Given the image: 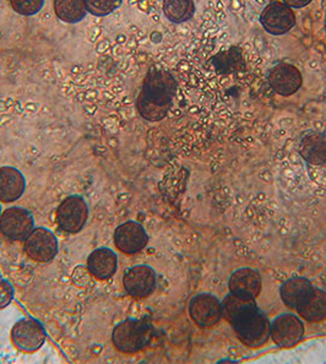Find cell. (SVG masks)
I'll list each match as a JSON object with an SVG mask.
<instances>
[{"label":"cell","instance_id":"7a4b0ae2","mask_svg":"<svg viewBox=\"0 0 326 364\" xmlns=\"http://www.w3.org/2000/svg\"><path fill=\"white\" fill-rule=\"evenodd\" d=\"M231 325L238 338L248 347L263 346L271 338V323L258 306L238 316Z\"/></svg>","mask_w":326,"mask_h":364},{"label":"cell","instance_id":"3957f363","mask_svg":"<svg viewBox=\"0 0 326 364\" xmlns=\"http://www.w3.org/2000/svg\"><path fill=\"white\" fill-rule=\"evenodd\" d=\"M152 338L151 325L145 320L128 319L116 325L112 342L118 351L126 355L136 353L148 346Z\"/></svg>","mask_w":326,"mask_h":364},{"label":"cell","instance_id":"ffe728a7","mask_svg":"<svg viewBox=\"0 0 326 364\" xmlns=\"http://www.w3.org/2000/svg\"><path fill=\"white\" fill-rule=\"evenodd\" d=\"M212 65L221 74H234L246 70V64L241 48L229 47L221 50L212 58Z\"/></svg>","mask_w":326,"mask_h":364},{"label":"cell","instance_id":"83f0119b","mask_svg":"<svg viewBox=\"0 0 326 364\" xmlns=\"http://www.w3.org/2000/svg\"><path fill=\"white\" fill-rule=\"evenodd\" d=\"M1 213H3V209H1V204H0V216H1Z\"/></svg>","mask_w":326,"mask_h":364},{"label":"cell","instance_id":"cb8c5ba5","mask_svg":"<svg viewBox=\"0 0 326 364\" xmlns=\"http://www.w3.org/2000/svg\"><path fill=\"white\" fill-rule=\"evenodd\" d=\"M87 13L103 18L112 14L121 4V0H85Z\"/></svg>","mask_w":326,"mask_h":364},{"label":"cell","instance_id":"4fadbf2b","mask_svg":"<svg viewBox=\"0 0 326 364\" xmlns=\"http://www.w3.org/2000/svg\"><path fill=\"white\" fill-rule=\"evenodd\" d=\"M303 77L298 68L281 63L273 67L268 74V84L273 91L281 96H290L300 89Z\"/></svg>","mask_w":326,"mask_h":364},{"label":"cell","instance_id":"ba28073f","mask_svg":"<svg viewBox=\"0 0 326 364\" xmlns=\"http://www.w3.org/2000/svg\"><path fill=\"white\" fill-rule=\"evenodd\" d=\"M123 286L130 297L136 299L151 296L157 286V274L148 265H135L126 271Z\"/></svg>","mask_w":326,"mask_h":364},{"label":"cell","instance_id":"9c48e42d","mask_svg":"<svg viewBox=\"0 0 326 364\" xmlns=\"http://www.w3.org/2000/svg\"><path fill=\"white\" fill-rule=\"evenodd\" d=\"M260 23L271 35H285L295 27V13L285 3L273 1L265 6L260 15Z\"/></svg>","mask_w":326,"mask_h":364},{"label":"cell","instance_id":"ac0fdd59","mask_svg":"<svg viewBox=\"0 0 326 364\" xmlns=\"http://www.w3.org/2000/svg\"><path fill=\"white\" fill-rule=\"evenodd\" d=\"M300 156L304 161L314 166L326 162V136L322 133H308L300 144Z\"/></svg>","mask_w":326,"mask_h":364},{"label":"cell","instance_id":"7402d4cb","mask_svg":"<svg viewBox=\"0 0 326 364\" xmlns=\"http://www.w3.org/2000/svg\"><path fill=\"white\" fill-rule=\"evenodd\" d=\"M221 306H222V318L231 324L238 316L256 306V303H255V298L229 292V294L226 296L224 301L221 302Z\"/></svg>","mask_w":326,"mask_h":364},{"label":"cell","instance_id":"8fae6325","mask_svg":"<svg viewBox=\"0 0 326 364\" xmlns=\"http://www.w3.org/2000/svg\"><path fill=\"white\" fill-rule=\"evenodd\" d=\"M189 316L200 328H211L222 318V306L212 294H197L190 301Z\"/></svg>","mask_w":326,"mask_h":364},{"label":"cell","instance_id":"6da1fadb","mask_svg":"<svg viewBox=\"0 0 326 364\" xmlns=\"http://www.w3.org/2000/svg\"><path fill=\"white\" fill-rule=\"evenodd\" d=\"M175 90L177 82L170 71L151 68L136 98V109L140 117L152 123L165 119L173 103Z\"/></svg>","mask_w":326,"mask_h":364},{"label":"cell","instance_id":"44dd1931","mask_svg":"<svg viewBox=\"0 0 326 364\" xmlns=\"http://www.w3.org/2000/svg\"><path fill=\"white\" fill-rule=\"evenodd\" d=\"M300 318L309 323H317L326 319V292L314 289L310 297L297 309Z\"/></svg>","mask_w":326,"mask_h":364},{"label":"cell","instance_id":"5b68a950","mask_svg":"<svg viewBox=\"0 0 326 364\" xmlns=\"http://www.w3.org/2000/svg\"><path fill=\"white\" fill-rule=\"evenodd\" d=\"M23 242L27 257L37 262H52L59 252L58 238L45 227H35Z\"/></svg>","mask_w":326,"mask_h":364},{"label":"cell","instance_id":"7c38bea8","mask_svg":"<svg viewBox=\"0 0 326 364\" xmlns=\"http://www.w3.org/2000/svg\"><path fill=\"white\" fill-rule=\"evenodd\" d=\"M303 333V323L293 314H282L271 323V338L277 346H295L302 340Z\"/></svg>","mask_w":326,"mask_h":364},{"label":"cell","instance_id":"4316f807","mask_svg":"<svg viewBox=\"0 0 326 364\" xmlns=\"http://www.w3.org/2000/svg\"><path fill=\"white\" fill-rule=\"evenodd\" d=\"M285 4L290 8H304L312 3V0H283Z\"/></svg>","mask_w":326,"mask_h":364},{"label":"cell","instance_id":"5bb4252c","mask_svg":"<svg viewBox=\"0 0 326 364\" xmlns=\"http://www.w3.org/2000/svg\"><path fill=\"white\" fill-rule=\"evenodd\" d=\"M26 179L18 168L4 166L0 167V203L10 204L23 196Z\"/></svg>","mask_w":326,"mask_h":364},{"label":"cell","instance_id":"9a60e30c","mask_svg":"<svg viewBox=\"0 0 326 364\" xmlns=\"http://www.w3.org/2000/svg\"><path fill=\"white\" fill-rule=\"evenodd\" d=\"M118 257L107 247L94 249L87 258V270L97 280H108L116 272Z\"/></svg>","mask_w":326,"mask_h":364},{"label":"cell","instance_id":"e0dca14e","mask_svg":"<svg viewBox=\"0 0 326 364\" xmlns=\"http://www.w3.org/2000/svg\"><path fill=\"white\" fill-rule=\"evenodd\" d=\"M314 286L304 277H292L282 284L280 289L282 301L290 309H298L310 294H313Z\"/></svg>","mask_w":326,"mask_h":364},{"label":"cell","instance_id":"d6986e66","mask_svg":"<svg viewBox=\"0 0 326 364\" xmlns=\"http://www.w3.org/2000/svg\"><path fill=\"white\" fill-rule=\"evenodd\" d=\"M55 16L64 23H79L86 18L87 8L85 0H54Z\"/></svg>","mask_w":326,"mask_h":364},{"label":"cell","instance_id":"30bf717a","mask_svg":"<svg viewBox=\"0 0 326 364\" xmlns=\"http://www.w3.org/2000/svg\"><path fill=\"white\" fill-rule=\"evenodd\" d=\"M148 243V235L143 225L135 221H126L116 227L114 245L123 254L133 255L141 252Z\"/></svg>","mask_w":326,"mask_h":364},{"label":"cell","instance_id":"2e32d148","mask_svg":"<svg viewBox=\"0 0 326 364\" xmlns=\"http://www.w3.org/2000/svg\"><path fill=\"white\" fill-rule=\"evenodd\" d=\"M261 286L263 282L259 272L249 267H241L234 271L228 281L229 292L244 294L253 298L259 296Z\"/></svg>","mask_w":326,"mask_h":364},{"label":"cell","instance_id":"d4e9b609","mask_svg":"<svg viewBox=\"0 0 326 364\" xmlns=\"http://www.w3.org/2000/svg\"><path fill=\"white\" fill-rule=\"evenodd\" d=\"M15 13L23 16H33L45 6V0H9Z\"/></svg>","mask_w":326,"mask_h":364},{"label":"cell","instance_id":"8992f818","mask_svg":"<svg viewBox=\"0 0 326 364\" xmlns=\"http://www.w3.org/2000/svg\"><path fill=\"white\" fill-rule=\"evenodd\" d=\"M35 228V220L27 209L13 206L4 210L0 216V233L6 240L20 242L26 240L27 235Z\"/></svg>","mask_w":326,"mask_h":364},{"label":"cell","instance_id":"484cf974","mask_svg":"<svg viewBox=\"0 0 326 364\" xmlns=\"http://www.w3.org/2000/svg\"><path fill=\"white\" fill-rule=\"evenodd\" d=\"M15 291L9 281L0 277V309H4L13 302Z\"/></svg>","mask_w":326,"mask_h":364},{"label":"cell","instance_id":"277c9868","mask_svg":"<svg viewBox=\"0 0 326 364\" xmlns=\"http://www.w3.org/2000/svg\"><path fill=\"white\" fill-rule=\"evenodd\" d=\"M55 218L59 228L67 233L80 232L89 218V206L80 196H70L59 204Z\"/></svg>","mask_w":326,"mask_h":364},{"label":"cell","instance_id":"52a82bcc","mask_svg":"<svg viewBox=\"0 0 326 364\" xmlns=\"http://www.w3.org/2000/svg\"><path fill=\"white\" fill-rule=\"evenodd\" d=\"M47 333L42 325L33 319L18 320L11 329V341L20 351L33 353L45 345Z\"/></svg>","mask_w":326,"mask_h":364},{"label":"cell","instance_id":"603a6c76","mask_svg":"<svg viewBox=\"0 0 326 364\" xmlns=\"http://www.w3.org/2000/svg\"><path fill=\"white\" fill-rule=\"evenodd\" d=\"M195 13L194 0H163V14L170 23L189 21Z\"/></svg>","mask_w":326,"mask_h":364}]
</instances>
